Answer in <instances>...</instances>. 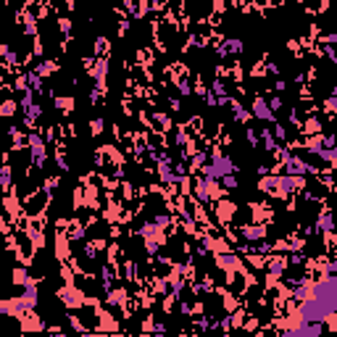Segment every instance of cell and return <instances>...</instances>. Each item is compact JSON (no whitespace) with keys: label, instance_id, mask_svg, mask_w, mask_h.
Instances as JSON below:
<instances>
[{"label":"cell","instance_id":"6da1fadb","mask_svg":"<svg viewBox=\"0 0 337 337\" xmlns=\"http://www.w3.org/2000/svg\"><path fill=\"white\" fill-rule=\"evenodd\" d=\"M237 171V166H235V161L227 158V156H221V153H214L211 156V161L206 166H203V174L211 179H221V177H227V174H235Z\"/></svg>","mask_w":337,"mask_h":337},{"label":"cell","instance_id":"7a4b0ae2","mask_svg":"<svg viewBox=\"0 0 337 337\" xmlns=\"http://www.w3.org/2000/svg\"><path fill=\"white\" fill-rule=\"evenodd\" d=\"M26 145H29V153H32V164L34 166H45V161H48V150H45V143H42V137L40 135H29V140H26Z\"/></svg>","mask_w":337,"mask_h":337},{"label":"cell","instance_id":"3957f363","mask_svg":"<svg viewBox=\"0 0 337 337\" xmlns=\"http://www.w3.org/2000/svg\"><path fill=\"white\" fill-rule=\"evenodd\" d=\"M250 114L258 119V121H274V111L269 100H264V97H253V105H250Z\"/></svg>","mask_w":337,"mask_h":337},{"label":"cell","instance_id":"277c9868","mask_svg":"<svg viewBox=\"0 0 337 337\" xmlns=\"http://www.w3.org/2000/svg\"><path fill=\"white\" fill-rule=\"evenodd\" d=\"M316 232H321V235H329V232H335V216L332 211H319V216H316Z\"/></svg>","mask_w":337,"mask_h":337},{"label":"cell","instance_id":"5b68a950","mask_svg":"<svg viewBox=\"0 0 337 337\" xmlns=\"http://www.w3.org/2000/svg\"><path fill=\"white\" fill-rule=\"evenodd\" d=\"M242 237L245 240H264L266 235H269V229H266V224H248V227H242Z\"/></svg>","mask_w":337,"mask_h":337},{"label":"cell","instance_id":"8992f818","mask_svg":"<svg viewBox=\"0 0 337 337\" xmlns=\"http://www.w3.org/2000/svg\"><path fill=\"white\" fill-rule=\"evenodd\" d=\"M232 103V116H235V121H240V124H245L250 119V114L245 111V105L240 103V100H229Z\"/></svg>","mask_w":337,"mask_h":337},{"label":"cell","instance_id":"52a82bcc","mask_svg":"<svg viewBox=\"0 0 337 337\" xmlns=\"http://www.w3.org/2000/svg\"><path fill=\"white\" fill-rule=\"evenodd\" d=\"M0 185H3L5 193L11 190V166L8 164H3V168H0Z\"/></svg>","mask_w":337,"mask_h":337},{"label":"cell","instance_id":"ba28073f","mask_svg":"<svg viewBox=\"0 0 337 337\" xmlns=\"http://www.w3.org/2000/svg\"><path fill=\"white\" fill-rule=\"evenodd\" d=\"M219 182H221V187H224V190H237V187H240V182H237L235 174H227V177H221Z\"/></svg>","mask_w":337,"mask_h":337},{"label":"cell","instance_id":"9c48e42d","mask_svg":"<svg viewBox=\"0 0 337 337\" xmlns=\"http://www.w3.org/2000/svg\"><path fill=\"white\" fill-rule=\"evenodd\" d=\"M224 50H227V53H235V55H240V53H242V42H240V40H227Z\"/></svg>","mask_w":337,"mask_h":337},{"label":"cell","instance_id":"30bf717a","mask_svg":"<svg viewBox=\"0 0 337 337\" xmlns=\"http://www.w3.org/2000/svg\"><path fill=\"white\" fill-rule=\"evenodd\" d=\"M156 224H158L161 229L171 227V216H166V214H158V216H156Z\"/></svg>","mask_w":337,"mask_h":337},{"label":"cell","instance_id":"8fae6325","mask_svg":"<svg viewBox=\"0 0 337 337\" xmlns=\"http://www.w3.org/2000/svg\"><path fill=\"white\" fill-rule=\"evenodd\" d=\"M324 108L329 111V114H337V95L327 97V100H324Z\"/></svg>","mask_w":337,"mask_h":337},{"label":"cell","instance_id":"7c38bea8","mask_svg":"<svg viewBox=\"0 0 337 337\" xmlns=\"http://www.w3.org/2000/svg\"><path fill=\"white\" fill-rule=\"evenodd\" d=\"M269 105H271L274 114H277V111L282 108V97H279V95H271V97H269Z\"/></svg>","mask_w":337,"mask_h":337},{"label":"cell","instance_id":"4fadbf2b","mask_svg":"<svg viewBox=\"0 0 337 337\" xmlns=\"http://www.w3.org/2000/svg\"><path fill=\"white\" fill-rule=\"evenodd\" d=\"M274 135H277V140H287V132L282 124H274Z\"/></svg>","mask_w":337,"mask_h":337},{"label":"cell","instance_id":"5bb4252c","mask_svg":"<svg viewBox=\"0 0 337 337\" xmlns=\"http://www.w3.org/2000/svg\"><path fill=\"white\" fill-rule=\"evenodd\" d=\"M274 87H277V93H285V90H287V84H285L282 79H277V82H274Z\"/></svg>","mask_w":337,"mask_h":337},{"label":"cell","instance_id":"9a60e30c","mask_svg":"<svg viewBox=\"0 0 337 337\" xmlns=\"http://www.w3.org/2000/svg\"><path fill=\"white\" fill-rule=\"evenodd\" d=\"M327 271H329V274H335V271H337V256L332 258V264H329V266H327Z\"/></svg>","mask_w":337,"mask_h":337},{"label":"cell","instance_id":"2e32d148","mask_svg":"<svg viewBox=\"0 0 337 337\" xmlns=\"http://www.w3.org/2000/svg\"><path fill=\"white\" fill-rule=\"evenodd\" d=\"M332 95H337V82L332 84Z\"/></svg>","mask_w":337,"mask_h":337}]
</instances>
